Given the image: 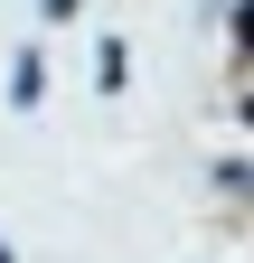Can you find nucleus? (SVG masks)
<instances>
[{"label":"nucleus","mask_w":254,"mask_h":263,"mask_svg":"<svg viewBox=\"0 0 254 263\" xmlns=\"http://www.w3.org/2000/svg\"><path fill=\"white\" fill-rule=\"evenodd\" d=\"M122 76H132V66H122V38H104V47H94V85L122 94Z\"/></svg>","instance_id":"obj_1"},{"label":"nucleus","mask_w":254,"mask_h":263,"mask_svg":"<svg viewBox=\"0 0 254 263\" xmlns=\"http://www.w3.org/2000/svg\"><path fill=\"white\" fill-rule=\"evenodd\" d=\"M0 263H10V254H0Z\"/></svg>","instance_id":"obj_3"},{"label":"nucleus","mask_w":254,"mask_h":263,"mask_svg":"<svg viewBox=\"0 0 254 263\" xmlns=\"http://www.w3.org/2000/svg\"><path fill=\"white\" fill-rule=\"evenodd\" d=\"M10 94H19V104H38V94H47V66H38V57H19V66H10Z\"/></svg>","instance_id":"obj_2"}]
</instances>
